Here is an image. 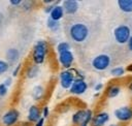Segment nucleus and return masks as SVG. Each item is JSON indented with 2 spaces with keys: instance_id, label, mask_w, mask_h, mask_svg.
I'll return each instance as SVG.
<instances>
[{
  "instance_id": "35",
  "label": "nucleus",
  "mask_w": 132,
  "mask_h": 126,
  "mask_svg": "<svg viewBox=\"0 0 132 126\" xmlns=\"http://www.w3.org/2000/svg\"><path fill=\"white\" fill-rule=\"evenodd\" d=\"M131 126H132V125H131Z\"/></svg>"
},
{
  "instance_id": "25",
  "label": "nucleus",
  "mask_w": 132,
  "mask_h": 126,
  "mask_svg": "<svg viewBox=\"0 0 132 126\" xmlns=\"http://www.w3.org/2000/svg\"><path fill=\"white\" fill-rule=\"evenodd\" d=\"M21 68H22V64H18V66L14 68V70H13V72H12V75H13V76H16V75L19 74Z\"/></svg>"
},
{
  "instance_id": "22",
  "label": "nucleus",
  "mask_w": 132,
  "mask_h": 126,
  "mask_svg": "<svg viewBox=\"0 0 132 126\" xmlns=\"http://www.w3.org/2000/svg\"><path fill=\"white\" fill-rule=\"evenodd\" d=\"M57 51L59 52V54L60 53H63V52H66V51H70V44L67 41H62V42L58 43Z\"/></svg>"
},
{
  "instance_id": "18",
  "label": "nucleus",
  "mask_w": 132,
  "mask_h": 126,
  "mask_svg": "<svg viewBox=\"0 0 132 126\" xmlns=\"http://www.w3.org/2000/svg\"><path fill=\"white\" fill-rule=\"evenodd\" d=\"M37 74H38V67H37V65H31L27 69V71H26V76L28 78H33Z\"/></svg>"
},
{
  "instance_id": "1",
  "label": "nucleus",
  "mask_w": 132,
  "mask_h": 126,
  "mask_svg": "<svg viewBox=\"0 0 132 126\" xmlns=\"http://www.w3.org/2000/svg\"><path fill=\"white\" fill-rule=\"evenodd\" d=\"M70 38L75 42H84L89 36V28L84 23H75L69 29Z\"/></svg>"
},
{
  "instance_id": "11",
  "label": "nucleus",
  "mask_w": 132,
  "mask_h": 126,
  "mask_svg": "<svg viewBox=\"0 0 132 126\" xmlns=\"http://www.w3.org/2000/svg\"><path fill=\"white\" fill-rule=\"evenodd\" d=\"M109 120V115L106 112H100L96 114L91 121L92 126H104Z\"/></svg>"
},
{
  "instance_id": "10",
  "label": "nucleus",
  "mask_w": 132,
  "mask_h": 126,
  "mask_svg": "<svg viewBox=\"0 0 132 126\" xmlns=\"http://www.w3.org/2000/svg\"><path fill=\"white\" fill-rule=\"evenodd\" d=\"M58 59H59L60 64L64 68L68 69V68L71 67V65H72V63L74 61V56H73V54H72L71 51H66V52L60 53Z\"/></svg>"
},
{
  "instance_id": "3",
  "label": "nucleus",
  "mask_w": 132,
  "mask_h": 126,
  "mask_svg": "<svg viewBox=\"0 0 132 126\" xmlns=\"http://www.w3.org/2000/svg\"><path fill=\"white\" fill-rule=\"evenodd\" d=\"M113 37L116 41L120 44L128 43L131 37V29L127 25H120L114 28L113 30Z\"/></svg>"
},
{
  "instance_id": "26",
  "label": "nucleus",
  "mask_w": 132,
  "mask_h": 126,
  "mask_svg": "<svg viewBox=\"0 0 132 126\" xmlns=\"http://www.w3.org/2000/svg\"><path fill=\"white\" fill-rule=\"evenodd\" d=\"M42 115H43V118H46L50 115V108L47 106H44L42 108Z\"/></svg>"
},
{
  "instance_id": "32",
  "label": "nucleus",
  "mask_w": 132,
  "mask_h": 126,
  "mask_svg": "<svg viewBox=\"0 0 132 126\" xmlns=\"http://www.w3.org/2000/svg\"><path fill=\"white\" fill-rule=\"evenodd\" d=\"M128 89H129V91H130L131 94H132V81L129 83V85H128Z\"/></svg>"
},
{
  "instance_id": "4",
  "label": "nucleus",
  "mask_w": 132,
  "mask_h": 126,
  "mask_svg": "<svg viewBox=\"0 0 132 126\" xmlns=\"http://www.w3.org/2000/svg\"><path fill=\"white\" fill-rule=\"evenodd\" d=\"M93 118V112L91 109H79L72 115V122L76 125H88Z\"/></svg>"
},
{
  "instance_id": "16",
  "label": "nucleus",
  "mask_w": 132,
  "mask_h": 126,
  "mask_svg": "<svg viewBox=\"0 0 132 126\" xmlns=\"http://www.w3.org/2000/svg\"><path fill=\"white\" fill-rule=\"evenodd\" d=\"M118 6L122 11L126 13L132 12V0H119Z\"/></svg>"
},
{
  "instance_id": "27",
  "label": "nucleus",
  "mask_w": 132,
  "mask_h": 126,
  "mask_svg": "<svg viewBox=\"0 0 132 126\" xmlns=\"http://www.w3.org/2000/svg\"><path fill=\"white\" fill-rule=\"evenodd\" d=\"M9 3H10L11 5H13V6H19L20 4L23 3V1H21V0H10Z\"/></svg>"
},
{
  "instance_id": "20",
  "label": "nucleus",
  "mask_w": 132,
  "mask_h": 126,
  "mask_svg": "<svg viewBox=\"0 0 132 126\" xmlns=\"http://www.w3.org/2000/svg\"><path fill=\"white\" fill-rule=\"evenodd\" d=\"M110 74L112 76H116V77H120V76H123L125 74V68L122 67V66H117V67H113L111 70H110Z\"/></svg>"
},
{
  "instance_id": "2",
  "label": "nucleus",
  "mask_w": 132,
  "mask_h": 126,
  "mask_svg": "<svg viewBox=\"0 0 132 126\" xmlns=\"http://www.w3.org/2000/svg\"><path fill=\"white\" fill-rule=\"evenodd\" d=\"M47 54V43L45 40H38L33 49V54H32V58H33V62L38 65V64H42L45 60Z\"/></svg>"
},
{
  "instance_id": "30",
  "label": "nucleus",
  "mask_w": 132,
  "mask_h": 126,
  "mask_svg": "<svg viewBox=\"0 0 132 126\" xmlns=\"http://www.w3.org/2000/svg\"><path fill=\"white\" fill-rule=\"evenodd\" d=\"M3 84H4V85H5L7 88H8V86H10V85H11V78H10V77H7Z\"/></svg>"
},
{
  "instance_id": "19",
  "label": "nucleus",
  "mask_w": 132,
  "mask_h": 126,
  "mask_svg": "<svg viewBox=\"0 0 132 126\" xmlns=\"http://www.w3.org/2000/svg\"><path fill=\"white\" fill-rule=\"evenodd\" d=\"M32 94H33V98L34 99H36V100L41 99L42 96H43V88H42V86H35L33 88Z\"/></svg>"
},
{
  "instance_id": "14",
  "label": "nucleus",
  "mask_w": 132,
  "mask_h": 126,
  "mask_svg": "<svg viewBox=\"0 0 132 126\" xmlns=\"http://www.w3.org/2000/svg\"><path fill=\"white\" fill-rule=\"evenodd\" d=\"M41 118L40 109L37 105H31L28 111V120L29 122H37Z\"/></svg>"
},
{
  "instance_id": "28",
  "label": "nucleus",
  "mask_w": 132,
  "mask_h": 126,
  "mask_svg": "<svg viewBox=\"0 0 132 126\" xmlns=\"http://www.w3.org/2000/svg\"><path fill=\"white\" fill-rule=\"evenodd\" d=\"M43 125H44V118L41 117V118L35 123V126H43Z\"/></svg>"
},
{
  "instance_id": "31",
  "label": "nucleus",
  "mask_w": 132,
  "mask_h": 126,
  "mask_svg": "<svg viewBox=\"0 0 132 126\" xmlns=\"http://www.w3.org/2000/svg\"><path fill=\"white\" fill-rule=\"evenodd\" d=\"M128 49L130 51H132V35H131V37H130V39L128 41Z\"/></svg>"
},
{
  "instance_id": "7",
  "label": "nucleus",
  "mask_w": 132,
  "mask_h": 126,
  "mask_svg": "<svg viewBox=\"0 0 132 126\" xmlns=\"http://www.w3.org/2000/svg\"><path fill=\"white\" fill-rule=\"evenodd\" d=\"M114 117L120 122H129L132 120V108L130 106H121L114 111Z\"/></svg>"
},
{
  "instance_id": "8",
  "label": "nucleus",
  "mask_w": 132,
  "mask_h": 126,
  "mask_svg": "<svg viewBox=\"0 0 132 126\" xmlns=\"http://www.w3.org/2000/svg\"><path fill=\"white\" fill-rule=\"evenodd\" d=\"M70 93L73 95H81L88 90V84L84 78H75L70 87Z\"/></svg>"
},
{
  "instance_id": "34",
  "label": "nucleus",
  "mask_w": 132,
  "mask_h": 126,
  "mask_svg": "<svg viewBox=\"0 0 132 126\" xmlns=\"http://www.w3.org/2000/svg\"><path fill=\"white\" fill-rule=\"evenodd\" d=\"M81 126H87V125H81Z\"/></svg>"
},
{
  "instance_id": "5",
  "label": "nucleus",
  "mask_w": 132,
  "mask_h": 126,
  "mask_svg": "<svg viewBox=\"0 0 132 126\" xmlns=\"http://www.w3.org/2000/svg\"><path fill=\"white\" fill-rule=\"evenodd\" d=\"M110 65V57L107 54H100L92 60V66L98 71H103Z\"/></svg>"
},
{
  "instance_id": "24",
  "label": "nucleus",
  "mask_w": 132,
  "mask_h": 126,
  "mask_svg": "<svg viewBox=\"0 0 132 126\" xmlns=\"http://www.w3.org/2000/svg\"><path fill=\"white\" fill-rule=\"evenodd\" d=\"M7 91H8V88L3 83L0 84V96H5L7 94Z\"/></svg>"
},
{
  "instance_id": "9",
  "label": "nucleus",
  "mask_w": 132,
  "mask_h": 126,
  "mask_svg": "<svg viewBox=\"0 0 132 126\" xmlns=\"http://www.w3.org/2000/svg\"><path fill=\"white\" fill-rule=\"evenodd\" d=\"M19 117H20L19 111H16V109H9V111H7L2 116L1 121H2V124L5 125V126H12V125H14L18 122Z\"/></svg>"
},
{
  "instance_id": "23",
  "label": "nucleus",
  "mask_w": 132,
  "mask_h": 126,
  "mask_svg": "<svg viewBox=\"0 0 132 126\" xmlns=\"http://www.w3.org/2000/svg\"><path fill=\"white\" fill-rule=\"evenodd\" d=\"M8 68H9V64L6 61L0 59V74L5 73L8 70Z\"/></svg>"
},
{
  "instance_id": "12",
  "label": "nucleus",
  "mask_w": 132,
  "mask_h": 126,
  "mask_svg": "<svg viewBox=\"0 0 132 126\" xmlns=\"http://www.w3.org/2000/svg\"><path fill=\"white\" fill-rule=\"evenodd\" d=\"M66 14H74L78 10V2L75 0H65L62 5Z\"/></svg>"
},
{
  "instance_id": "21",
  "label": "nucleus",
  "mask_w": 132,
  "mask_h": 126,
  "mask_svg": "<svg viewBox=\"0 0 132 126\" xmlns=\"http://www.w3.org/2000/svg\"><path fill=\"white\" fill-rule=\"evenodd\" d=\"M46 26H47V28H48L50 30H52V31L56 32V31L59 29V27H60V23H59V22H57V21L52 20L51 18H48V19H47V21H46Z\"/></svg>"
},
{
  "instance_id": "17",
  "label": "nucleus",
  "mask_w": 132,
  "mask_h": 126,
  "mask_svg": "<svg viewBox=\"0 0 132 126\" xmlns=\"http://www.w3.org/2000/svg\"><path fill=\"white\" fill-rule=\"evenodd\" d=\"M19 56H20V53L16 49L14 48H11V49H8V51L6 52V58L8 60V62H15L18 59H19Z\"/></svg>"
},
{
  "instance_id": "29",
  "label": "nucleus",
  "mask_w": 132,
  "mask_h": 126,
  "mask_svg": "<svg viewBox=\"0 0 132 126\" xmlns=\"http://www.w3.org/2000/svg\"><path fill=\"white\" fill-rule=\"evenodd\" d=\"M102 88H103V84H102V83H98V84L95 85L94 90H95V91H100Z\"/></svg>"
},
{
  "instance_id": "13",
  "label": "nucleus",
  "mask_w": 132,
  "mask_h": 126,
  "mask_svg": "<svg viewBox=\"0 0 132 126\" xmlns=\"http://www.w3.org/2000/svg\"><path fill=\"white\" fill-rule=\"evenodd\" d=\"M64 9H63V7H62V5H59V4H56L54 7H53V9L51 10V12H50V18L52 19V20H54V21H57V22H59L63 17H64Z\"/></svg>"
},
{
  "instance_id": "33",
  "label": "nucleus",
  "mask_w": 132,
  "mask_h": 126,
  "mask_svg": "<svg viewBox=\"0 0 132 126\" xmlns=\"http://www.w3.org/2000/svg\"><path fill=\"white\" fill-rule=\"evenodd\" d=\"M108 126H119L118 124H110V125H108Z\"/></svg>"
},
{
  "instance_id": "15",
  "label": "nucleus",
  "mask_w": 132,
  "mask_h": 126,
  "mask_svg": "<svg viewBox=\"0 0 132 126\" xmlns=\"http://www.w3.org/2000/svg\"><path fill=\"white\" fill-rule=\"evenodd\" d=\"M120 93H121V87L119 85H116V84L109 85L106 88V91H105V94H106V96L108 98H114Z\"/></svg>"
},
{
  "instance_id": "6",
  "label": "nucleus",
  "mask_w": 132,
  "mask_h": 126,
  "mask_svg": "<svg viewBox=\"0 0 132 126\" xmlns=\"http://www.w3.org/2000/svg\"><path fill=\"white\" fill-rule=\"evenodd\" d=\"M59 78H60V85L63 89H70L72 83L75 80L73 70L66 69V70L61 71L60 75H59Z\"/></svg>"
}]
</instances>
